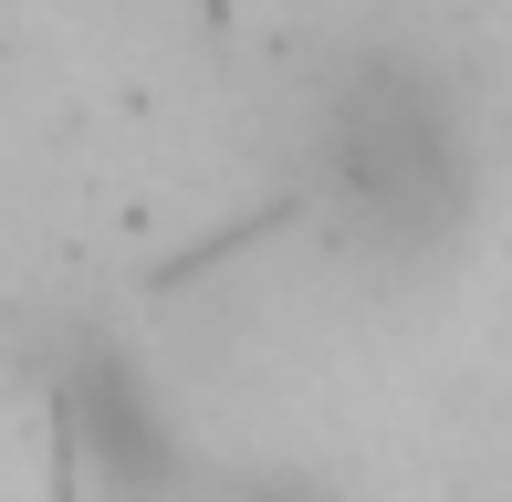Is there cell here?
I'll list each match as a JSON object with an SVG mask.
<instances>
[{
    "mask_svg": "<svg viewBox=\"0 0 512 502\" xmlns=\"http://www.w3.org/2000/svg\"><path fill=\"white\" fill-rule=\"evenodd\" d=\"M335 189L356 210V231H377V241H450L471 168H460V136H450V116H439V95L418 74L345 84V105H335Z\"/></svg>",
    "mask_w": 512,
    "mask_h": 502,
    "instance_id": "6da1fadb",
    "label": "cell"
},
{
    "mask_svg": "<svg viewBox=\"0 0 512 502\" xmlns=\"http://www.w3.org/2000/svg\"><path fill=\"white\" fill-rule=\"evenodd\" d=\"M53 408H63V440H74V461L95 471L105 502H178L189 450H178L168 408H157V387H147V367L126 346L74 335L63 367H53Z\"/></svg>",
    "mask_w": 512,
    "mask_h": 502,
    "instance_id": "7a4b0ae2",
    "label": "cell"
},
{
    "mask_svg": "<svg viewBox=\"0 0 512 502\" xmlns=\"http://www.w3.org/2000/svg\"><path fill=\"white\" fill-rule=\"evenodd\" d=\"M209 502H335V492L304 482V471H251V482H220Z\"/></svg>",
    "mask_w": 512,
    "mask_h": 502,
    "instance_id": "3957f363",
    "label": "cell"
}]
</instances>
